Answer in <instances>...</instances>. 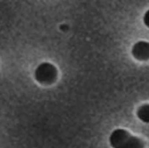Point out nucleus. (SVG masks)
<instances>
[{
  "mask_svg": "<svg viewBox=\"0 0 149 148\" xmlns=\"http://www.w3.org/2000/svg\"><path fill=\"white\" fill-rule=\"evenodd\" d=\"M109 141L113 148H145L146 146L142 138L134 136L124 129H116L112 132Z\"/></svg>",
  "mask_w": 149,
  "mask_h": 148,
  "instance_id": "obj_1",
  "label": "nucleus"
},
{
  "mask_svg": "<svg viewBox=\"0 0 149 148\" xmlns=\"http://www.w3.org/2000/svg\"><path fill=\"white\" fill-rule=\"evenodd\" d=\"M34 77L37 82L43 85H50L55 82L58 78L57 68L50 63H42L34 72Z\"/></svg>",
  "mask_w": 149,
  "mask_h": 148,
  "instance_id": "obj_2",
  "label": "nucleus"
},
{
  "mask_svg": "<svg viewBox=\"0 0 149 148\" xmlns=\"http://www.w3.org/2000/svg\"><path fill=\"white\" fill-rule=\"evenodd\" d=\"M132 55L135 59L139 61H147L149 60V42L146 41H139L133 46L131 50Z\"/></svg>",
  "mask_w": 149,
  "mask_h": 148,
  "instance_id": "obj_3",
  "label": "nucleus"
},
{
  "mask_svg": "<svg viewBox=\"0 0 149 148\" xmlns=\"http://www.w3.org/2000/svg\"><path fill=\"white\" fill-rule=\"evenodd\" d=\"M136 115L140 121L144 123L149 124V104H145L139 106Z\"/></svg>",
  "mask_w": 149,
  "mask_h": 148,
  "instance_id": "obj_4",
  "label": "nucleus"
},
{
  "mask_svg": "<svg viewBox=\"0 0 149 148\" xmlns=\"http://www.w3.org/2000/svg\"><path fill=\"white\" fill-rule=\"evenodd\" d=\"M143 22H144L145 25L149 28V10H147L145 14L144 17H143Z\"/></svg>",
  "mask_w": 149,
  "mask_h": 148,
  "instance_id": "obj_5",
  "label": "nucleus"
}]
</instances>
